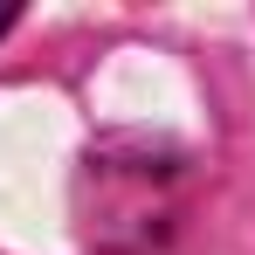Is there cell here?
<instances>
[{
  "label": "cell",
  "instance_id": "cell-1",
  "mask_svg": "<svg viewBox=\"0 0 255 255\" xmlns=\"http://www.w3.org/2000/svg\"><path fill=\"white\" fill-rule=\"evenodd\" d=\"M14 21H21V7H7V0H0V35H7Z\"/></svg>",
  "mask_w": 255,
  "mask_h": 255
}]
</instances>
